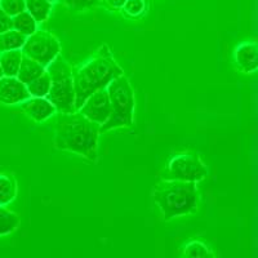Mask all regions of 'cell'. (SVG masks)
Returning a JSON list of instances; mask_svg holds the SVG:
<instances>
[{"mask_svg":"<svg viewBox=\"0 0 258 258\" xmlns=\"http://www.w3.org/2000/svg\"><path fill=\"white\" fill-rule=\"evenodd\" d=\"M20 226V217L15 212L0 206V236L15 232Z\"/></svg>","mask_w":258,"mask_h":258,"instance_id":"obj_18","label":"cell"},{"mask_svg":"<svg viewBox=\"0 0 258 258\" xmlns=\"http://www.w3.org/2000/svg\"><path fill=\"white\" fill-rule=\"evenodd\" d=\"M54 145L57 149L75 153L91 161L98 156L100 124L89 120L79 111L57 112Z\"/></svg>","mask_w":258,"mask_h":258,"instance_id":"obj_1","label":"cell"},{"mask_svg":"<svg viewBox=\"0 0 258 258\" xmlns=\"http://www.w3.org/2000/svg\"><path fill=\"white\" fill-rule=\"evenodd\" d=\"M105 2L114 9H121L125 3V0H105Z\"/></svg>","mask_w":258,"mask_h":258,"instance_id":"obj_25","label":"cell"},{"mask_svg":"<svg viewBox=\"0 0 258 258\" xmlns=\"http://www.w3.org/2000/svg\"><path fill=\"white\" fill-rule=\"evenodd\" d=\"M17 197V181L15 177L0 173V206L7 207Z\"/></svg>","mask_w":258,"mask_h":258,"instance_id":"obj_14","label":"cell"},{"mask_svg":"<svg viewBox=\"0 0 258 258\" xmlns=\"http://www.w3.org/2000/svg\"><path fill=\"white\" fill-rule=\"evenodd\" d=\"M77 111L100 125L105 124L111 115V103L107 88H101L92 93Z\"/></svg>","mask_w":258,"mask_h":258,"instance_id":"obj_8","label":"cell"},{"mask_svg":"<svg viewBox=\"0 0 258 258\" xmlns=\"http://www.w3.org/2000/svg\"><path fill=\"white\" fill-rule=\"evenodd\" d=\"M44 71L45 68L43 64L34 61V59H31L30 57L24 56L22 57V61H21L20 69H18L17 78L21 82L24 83V84H29L30 82H32L34 79L40 77Z\"/></svg>","mask_w":258,"mask_h":258,"instance_id":"obj_13","label":"cell"},{"mask_svg":"<svg viewBox=\"0 0 258 258\" xmlns=\"http://www.w3.org/2000/svg\"><path fill=\"white\" fill-rule=\"evenodd\" d=\"M235 63L244 74H253L257 71V45L255 43H243L235 48Z\"/></svg>","mask_w":258,"mask_h":258,"instance_id":"obj_11","label":"cell"},{"mask_svg":"<svg viewBox=\"0 0 258 258\" xmlns=\"http://www.w3.org/2000/svg\"><path fill=\"white\" fill-rule=\"evenodd\" d=\"M121 9L125 15L131 16V17H137L145 12L146 3H145V0H125Z\"/></svg>","mask_w":258,"mask_h":258,"instance_id":"obj_22","label":"cell"},{"mask_svg":"<svg viewBox=\"0 0 258 258\" xmlns=\"http://www.w3.org/2000/svg\"><path fill=\"white\" fill-rule=\"evenodd\" d=\"M26 88L31 97H47L50 89V78L47 70L41 74L40 77L26 84Z\"/></svg>","mask_w":258,"mask_h":258,"instance_id":"obj_19","label":"cell"},{"mask_svg":"<svg viewBox=\"0 0 258 258\" xmlns=\"http://www.w3.org/2000/svg\"><path fill=\"white\" fill-rule=\"evenodd\" d=\"M48 2H49V3H56V2H58V0H48Z\"/></svg>","mask_w":258,"mask_h":258,"instance_id":"obj_27","label":"cell"},{"mask_svg":"<svg viewBox=\"0 0 258 258\" xmlns=\"http://www.w3.org/2000/svg\"><path fill=\"white\" fill-rule=\"evenodd\" d=\"M50 78V89L47 94L56 107L57 112H74L75 109V89H74L73 69L62 56H57L47 68Z\"/></svg>","mask_w":258,"mask_h":258,"instance_id":"obj_5","label":"cell"},{"mask_svg":"<svg viewBox=\"0 0 258 258\" xmlns=\"http://www.w3.org/2000/svg\"><path fill=\"white\" fill-rule=\"evenodd\" d=\"M154 200L165 221L195 213L200 195L195 182L161 179L154 188Z\"/></svg>","mask_w":258,"mask_h":258,"instance_id":"obj_3","label":"cell"},{"mask_svg":"<svg viewBox=\"0 0 258 258\" xmlns=\"http://www.w3.org/2000/svg\"><path fill=\"white\" fill-rule=\"evenodd\" d=\"M21 109L30 119L36 123H41L57 114L56 107L45 97H30L21 102Z\"/></svg>","mask_w":258,"mask_h":258,"instance_id":"obj_10","label":"cell"},{"mask_svg":"<svg viewBox=\"0 0 258 258\" xmlns=\"http://www.w3.org/2000/svg\"><path fill=\"white\" fill-rule=\"evenodd\" d=\"M207 176L208 169L200 156L197 154L183 153L170 159L165 170L161 173V179H176L198 183L207 178Z\"/></svg>","mask_w":258,"mask_h":258,"instance_id":"obj_6","label":"cell"},{"mask_svg":"<svg viewBox=\"0 0 258 258\" xmlns=\"http://www.w3.org/2000/svg\"><path fill=\"white\" fill-rule=\"evenodd\" d=\"M22 57H24V53L21 49L0 52V66H2L4 77H17Z\"/></svg>","mask_w":258,"mask_h":258,"instance_id":"obj_12","label":"cell"},{"mask_svg":"<svg viewBox=\"0 0 258 258\" xmlns=\"http://www.w3.org/2000/svg\"><path fill=\"white\" fill-rule=\"evenodd\" d=\"M123 74V69L114 58L111 49L107 45H102L97 50L93 58L73 73L75 109L79 110L92 93L101 88H106L110 82Z\"/></svg>","mask_w":258,"mask_h":258,"instance_id":"obj_2","label":"cell"},{"mask_svg":"<svg viewBox=\"0 0 258 258\" xmlns=\"http://www.w3.org/2000/svg\"><path fill=\"white\" fill-rule=\"evenodd\" d=\"M182 254L186 257H214L216 255L208 245L198 240L188 241L182 248Z\"/></svg>","mask_w":258,"mask_h":258,"instance_id":"obj_20","label":"cell"},{"mask_svg":"<svg viewBox=\"0 0 258 258\" xmlns=\"http://www.w3.org/2000/svg\"><path fill=\"white\" fill-rule=\"evenodd\" d=\"M30 97L26 84L17 77L0 78V103L8 106L18 105Z\"/></svg>","mask_w":258,"mask_h":258,"instance_id":"obj_9","label":"cell"},{"mask_svg":"<svg viewBox=\"0 0 258 258\" xmlns=\"http://www.w3.org/2000/svg\"><path fill=\"white\" fill-rule=\"evenodd\" d=\"M26 38V35L21 34L20 31H17L15 29L7 30V31L2 32L0 34V52L21 49V48L24 47Z\"/></svg>","mask_w":258,"mask_h":258,"instance_id":"obj_15","label":"cell"},{"mask_svg":"<svg viewBox=\"0 0 258 258\" xmlns=\"http://www.w3.org/2000/svg\"><path fill=\"white\" fill-rule=\"evenodd\" d=\"M63 2L70 9H74V11H84V9L96 7L100 0H63Z\"/></svg>","mask_w":258,"mask_h":258,"instance_id":"obj_23","label":"cell"},{"mask_svg":"<svg viewBox=\"0 0 258 258\" xmlns=\"http://www.w3.org/2000/svg\"><path fill=\"white\" fill-rule=\"evenodd\" d=\"M26 11L35 18L38 24L47 21L52 11V3L48 0H25Z\"/></svg>","mask_w":258,"mask_h":258,"instance_id":"obj_16","label":"cell"},{"mask_svg":"<svg viewBox=\"0 0 258 258\" xmlns=\"http://www.w3.org/2000/svg\"><path fill=\"white\" fill-rule=\"evenodd\" d=\"M4 74H3V70H2V66H0V78H3Z\"/></svg>","mask_w":258,"mask_h":258,"instance_id":"obj_26","label":"cell"},{"mask_svg":"<svg viewBox=\"0 0 258 258\" xmlns=\"http://www.w3.org/2000/svg\"><path fill=\"white\" fill-rule=\"evenodd\" d=\"M0 8L3 9L9 17H15L18 13L26 11L25 0H0Z\"/></svg>","mask_w":258,"mask_h":258,"instance_id":"obj_21","label":"cell"},{"mask_svg":"<svg viewBox=\"0 0 258 258\" xmlns=\"http://www.w3.org/2000/svg\"><path fill=\"white\" fill-rule=\"evenodd\" d=\"M12 27L24 35L30 36L38 30V22L27 11L18 13L12 17Z\"/></svg>","mask_w":258,"mask_h":258,"instance_id":"obj_17","label":"cell"},{"mask_svg":"<svg viewBox=\"0 0 258 258\" xmlns=\"http://www.w3.org/2000/svg\"><path fill=\"white\" fill-rule=\"evenodd\" d=\"M109 92L110 103H111V115L109 120L100 125V133L109 132L112 129L124 128L133 125V114H135V91L126 77L120 75L106 87Z\"/></svg>","mask_w":258,"mask_h":258,"instance_id":"obj_4","label":"cell"},{"mask_svg":"<svg viewBox=\"0 0 258 258\" xmlns=\"http://www.w3.org/2000/svg\"><path fill=\"white\" fill-rule=\"evenodd\" d=\"M24 56L30 57L47 68L61 52V45L56 36L48 31H38L27 36L24 47L21 48Z\"/></svg>","mask_w":258,"mask_h":258,"instance_id":"obj_7","label":"cell"},{"mask_svg":"<svg viewBox=\"0 0 258 258\" xmlns=\"http://www.w3.org/2000/svg\"><path fill=\"white\" fill-rule=\"evenodd\" d=\"M13 29L12 27V17H9L3 9L0 8V34L7 30Z\"/></svg>","mask_w":258,"mask_h":258,"instance_id":"obj_24","label":"cell"}]
</instances>
